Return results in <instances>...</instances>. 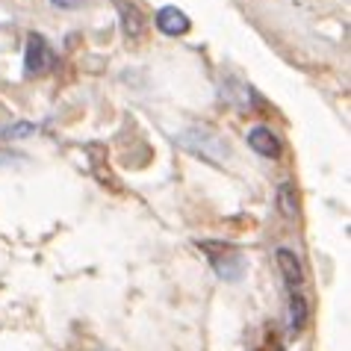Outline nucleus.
<instances>
[{
	"instance_id": "3",
	"label": "nucleus",
	"mask_w": 351,
	"mask_h": 351,
	"mask_svg": "<svg viewBox=\"0 0 351 351\" xmlns=\"http://www.w3.org/2000/svg\"><path fill=\"white\" fill-rule=\"evenodd\" d=\"M51 68H53V51L47 45V38L42 33H30L24 47V71L30 77H38V74H47Z\"/></svg>"
},
{
	"instance_id": "11",
	"label": "nucleus",
	"mask_w": 351,
	"mask_h": 351,
	"mask_svg": "<svg viewBox=\"0 0 351 351\" xmlns=\"http://www.w3.org/2000/svg\"><path fill=\"white\" fill-rule=\"evenodd\" d=\"M30 130H33L30 124H21V128H6V136L12 139V136H24V133H30Z\"/></svg>"
},
{
	"instance_id": "5",
	"label": "nucleus",
	"mask_w": 351,
	"mask_h": 351,
	"mask_svg": "<svg viewBox=\"0 0 351 351\" xmlns=\"http://www.w3.org/2000/svg\"><path fill=\"white\" fill-rule=\"evenodd\" d=\"M154 24H157V30L165 36H183V33H189V27H192L189 15L178 6H162L157 18H154Z\"/></svg>"
},
{
	"instance_id": "9",
	"label": "nucleus",
	"mask_w": 351,
	"mask_h": 351,
	"mask_svg": "<svg viewBox=\"0 0 351 351\" xmlns=\"http://www.w3.org/2000/svg\"><path fill=\"white\" fill-rule=\"evenodd\" d=\"M307 325V298L301 292H289V330L298 334Z\"/></svg>"
},
{
	"instance_id": "4",
	"label": "nucleus",
	"mask_w": 351,
	"mask_h": 351,
	"mask_svg": "<svg viewBox=\"0 0 351 351\" xmlns=\"http://www.w3.org/2000/svg\"><path fill=\"white\" fill-rule=\"evenodd\" d=\"M275 260H278V269H280V278H284L287 289L289 292H301V289H304V269H301L298 257L292 254L289 248H278Z\"/></svg>"
},
{
	"instance_id": "1",
	"label": "nucleus",
	"mask_w": 351,
	"mask_h": 351,
	"mask_svg": "<svg viewBox=\"0 0 351 351\" xmlns=\"http://www.w3.org/2000/svg\"><path fill=\"white\" fill-rule=\"evenodd\" d=\"M178 142L186 151L198 154V157H204L213 165H221L224 160L230 157V148H228V142H224V136L216 128H207V124H195V128L183 130L178 136Z\"/></svg>"
},
{
	"instance_id": "8",
	"label": "nucleus",
	"mask_w": 351,
	"mask_h": 351,
	"mask_svg": "<svg viewBox=\"0 0 351 351\" xmlns=\"http://www.w3.org/2000/svg\"><path fill=\"white\" fill-rule=\"evenodd\" d=\"M275 204L280 210V216H284L287 221H295L298 213H301V204H298V192L292 183H280L278 192H275Z\"/></svg>"
},
{
	"instance_id": "7",
	"label": "nucleus",
	"mask_w": 351,
	"mask_h": 351,
	"mask_svg": "<svg viewBox=\"0 0 351 351\" xmlns=\"http://www.w3.org/2000/svg\"><path fill=\"white\" fill-rule=\"evenodd\" d=\"M115 9H119V15H121V30L128 38H142L145 33V18L142 12L136 6L130 3H124V0H115Z\"/></svg>"
},
{
	"instance_id": "2",
	"label": "nucleus",
	"mask_w": 351,
	"mask_h": 351,
	"mask_svg": "<svg viewBox=\"0 0 351 351\" xmlns=\"http://www.w3.org/2000/svg\"><path fill=\"white\" fill-rule=\"evenodd\" d=\"M198 248L207 251L210 266L221 280H228L230 284V280H239L242 275H245V260H242V254L237 248L219 245V242H198Z\"/></svg>"
},
{
	"instance_id": "6",
	"label": "nucleus",
	"mask_w": 351,
	"mask_h": 351,
	"mask_svg": "<svg viewBox=\"0 0 351 351\" xmlns=\"http://www.w3.org/2000/svg\"><path fill=\"white\" fill-rule=\"evenodd\" d=\"M248 148L257 151L260 157H266V160H278L280 157V139L269 128H263V124L248 130Z\"/></svg>"
},
{
	"instance_id": "10",
	"label": "nucleus",
	"mask_w": 351,
	"mask_h": 351,
	"mask_svg": "<svg viewBox=\"0 0 351 351\" xmlns=\"http://www.w3.org/2000/svg\"><path fill=\"white\" fill-rule=\"evenodd\" d=\"M86 0H51V6L56 9H65V12H71V9H80Z\"/></svg>"
}]
</instances>
